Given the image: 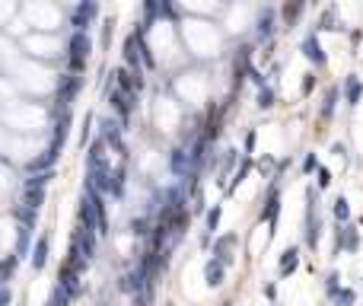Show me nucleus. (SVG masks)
<instances>
[{"label": "nucleus", "instance_id": "obj_1", "mask_svg": "<svg viewBox=\"0 0 363 306\" xmlns=\"http://www.w3.org/2000/svg\"><path fill=\"white\" fill-rule=\"evenodd\" d=\"M296 10H299V0H293V4H287V19H293V16H296Z\"/></svg>", "mask_w": 363, "mask_h": 306}]
</instances>
